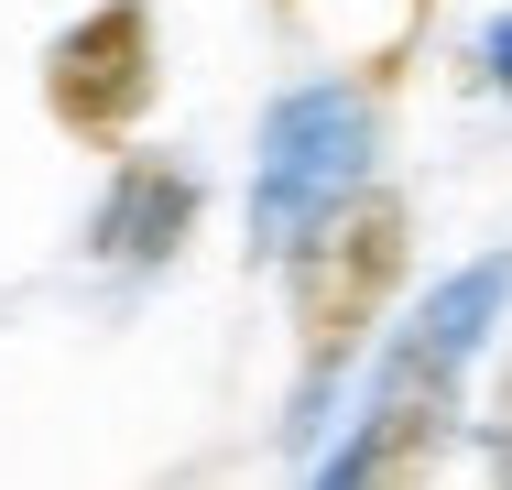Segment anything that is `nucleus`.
Returning a JSON list of instances; mask_svg holds the SVG:
<instances>
[{
    "mask_svg": "<svg viewBox=\"0 0 512 490\" xmlns=\"http://www.w3.org/2000/svg\"><path fill=\"white\" fill-rule=\"evenodd\" d=\"M360 186H371V98L338 77L284 88L262 109V142H251V251H295Z\"/></svg>",
    "mask_w": 512,
    "mask_h": 490,
    "instance_id": "7ed1b4c3",
    "label": "nucleus"
},
{
    "mask_svg": "<svg viewBox=\"0 0 512 490\" xmlns=\"http://www.w3.org/2000/svg\"><path fill=\"white\" fill-rule=\"evenodd\" d=\"M502 305H512V251L458 262V273L404 316V338H393L382 382L360 403V425L316 458V480H425L436 447H447V425H458V382H469V360L491 349Z\"/></svg>",
    "mask_w": 512,
    "mask_h": 490,
    "instance_id": "f257e3e1",
    "label": "nucleus"
},
{
    "mask_svg": "<svg viewBox=\"0 0 512 490\" xmlns=\"http://www.w3.org/2000/svg\"><path fill=\"white\" fill-rule=\"evenodd\" d=\"M480 77H491V88H512V11L480 33Z\"/></svg>",
    "mask_w": 512,
    "mask_h": 490,
    "instance_id": "0eeeda50",
    "label": "nucleus"
},
{
    "mask_svg": "<svg viewBox=\"0 0 512 490\" xmlns=\"http://www.w3.org/2000/svg\"><path fill=\"white\" fill-rule=\"evenodd\" d=\"M491 469L512 480V360H502V382H491Z\"/></svg>",
    "mask_w": 512,
    "mask_h": 490,
    "instance_id": "423d86ee",
    "label": "nucleus"
},
{
    "mask_svg": "<svg viewBox=\"0 0 512 490\" xmlns=\"http://www.w3.org/2000/svg\"><path fill=\"white\" fill-rule=\"evenodd\" d=\"M153 88H164V55H153V11L142 0H99L88 22H66L44 44V109H55V131H77L99 153L131 142V120L153 109Z\"/></svg>",
    "mask_w": 512,
    "mask_h": 490,
    "instance_id": "20e7f679",
    "label": "nucleus"
},
{
    "mask_svg": "<svg viewBox=\"0 0 512 490\" xmlns=\"http://www.w3.org/2000/svg\"><path fill=\"white\" fill-rule=\"evenodd\" d=\"M186 218H197V186H186L175 164H153V153H131L88 240H99V262H164V251L186 240Z\"/></svg>",
    "mask_w": 512,
    "mask_h": 490,
    "instance_id": "39448f33",
    "label": "nucleus"
},
{
    "mask_svg": "<svg viewBox=\"0 0 512 490\" xmlns=\"http://www.w3.org/2000/svg\"><path fill=\"white\" fill-rule=\"evenodd\" d=\"M404 273H414V207H404L393 186L338 196L306 240L284 251V305H295V403H306L295 425H316L327 382L371 349V327H382V305L404 294Z\"/></svg>",
    "mask_w": 512,
    "mask_h": 490,
    "instance_id": "f03ea898",
    "label": "nucleus"
}]
</instances>
